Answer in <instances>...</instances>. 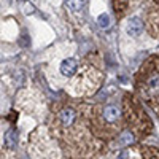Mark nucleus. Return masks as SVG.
Wrapping results in <instances>:
<instances>
[{
	"label": "nucleus",
	"instance_id": "1a4fd4ad",
	"mask_svg": "<svg viewBox=\"0 0 159 159\" xmlns=\"http://www.w3.org/2000/svg\"><path fill=\"white\" fill-rule=\"evenodd\" d=\"M97 24H99V27H102V29H108L110 24H111L110 15H107V13H102V15L97 18Z\"/></svg>",
	"mask_w": 159,
	"mask_h": 159
},
{
	"label": "nucleus",
	"instance_id": "f03ea898",
	"mask_svg": "<svg viewBox=\"0 0 159 159\" xmlns=\"http://www.w3.org/2000/svg\"><path fill=\"white\" fill-rule=\"evenodd\" d=\"M76 69H78V62L73 57H67V59H64L61 62V73L64 76H67V78L73 76L76 73Z\"/></svg>",
	"mask_w": 159,
	"mask_h": 159
},
{
	"label": "nucleus",
	"instance_id": "20e7f679",
	"mask_svg": "<svg viewBox=\"0 0 159 159\" xmlns=\"http://www.w3.org/2000/svg\"><path fill=\"white\" fill-rule=\"evenodd\" d=\"M119 116H121V110H119L116 105H108V107L103 108V119L105 121L115 123Z\"/></svg>",
	"mask_w": 159,
	"mask_h": 159
},
{
	"label": "nucleus",
	"instance_id": "423d86ee",
	"mask_svg": "<svg viewBox=\"0 0 159 159\" xmlns=\"http://www.w3.org/2000/svg\"><path fill=\"white\" fill-rule=\"evenodd\" d=\"M16 142H18V134H16V130L15 129H10V130H7V134H5V145L10 148V150H13L16 147Z\"/></svg>",
	"mask_w": 159,
	"mask_h": 159
},
{
	"label": "nucleus",
	"instance_id": "9d476101",
	"mask_svg": "<svg viewBox=\"0 0 159 159\" xmlns=\"http://www.w3.org/2000/svg\"><path fill=\"white\" fill-rule=\"evenodd\" d=\"M134 142H135V137L132 135V132H129V130L123 132L121 137H119V143L121 145H132Z\"/></svg>",
	"mask_w": 159,
	"mask_h": 159
},
{
	"label": "nucleus",
	"instance_id": "f257e3e1",
	"mask_svg": "<svg viewBox=\"0 0 159 159\" xmlns=\"http://www.w3.org/2000/svg\"><path fill=\"white\" fill-rule=\"evenodd\" d=\"M143 92L148 97H156L159 96V72H151L150 75H147L145 78V83L142 86Z\"/></svg>",
	"mask_w": 159,
	"mask_h": 159
},
{
	"label": "nucleus",
	"instance_id": "7ed1b4c3",
	"mask_svg": "<svg viewBox=\"0 0 159 159\" xmlns=\"http://www.w3.org/2000/svg\"><path fill=\"white\" fill-rule=\"evenodd\" d=\"M126 32L130 37H139L143 32V22L140 18H130L127 25H126Z\"/></svg>",
	"mask_w": 159,
	"mask_h": 159
},
{
	"label": "nucleus",
	"instance_id": "39448f33",
	"mask_svg": "<svg viewBox=\"0 0 159 159\" xmlns=\"http://www.w3.org/2000/svg\"><path fill=\"white\" fill-rule=\"evenodd\" d=\"M75 118H76V113H75V110H72V108H64V110L61 111V121H62L64 126L73 124Z\"/></svg>",
	"mask_w": 159,
	"mask_h": 159
},
{
	"label": "nucleus",
	"instance_id": "9b49d317",
	"mask_svg": "<svg viewBox=\"0 0 159 159\" xmlns=\"http://www.w3.org/2000/svg\"><path fill=\"white\" fill-rule=\"evenodd\" d=\"M119 159H127V151H123V154L119 156Z\"/></svg>",
	"mask_w": 159,
	"mask_h": 159
},
{
	"label": "nucleus",
	"instance_id": "6e6552de",
	"mask_svg": "<svg viewBox=\"0 0 159 159\" xmlns=\"http://www.w3.org/2000/svg\"><path fill=\"white\" fill-rule=\"evenodd\" d=\"M19 8L22 10L24 15H34L35 13V8L32 3H29L27 0H19Z\"/></svg>",
	"mask_w": 159,
	"mask_h": 159
},
{
	"label": "nucleus",
	"instance_id": "0eeeda50",
	"mask_svg": "<svg viewBox=\"0 0 159 159\" xmlns=\"http://www.w3.org/2000/svg\"><path fill=\"white\" fill-rule=\"evenodd\" d=\"M65 5H67V8L72 10L73 13H78L83 8V0H65Z\"/></svg>",
	"mask_w": 159,
	"mask_h": 159
}]
</instances>
